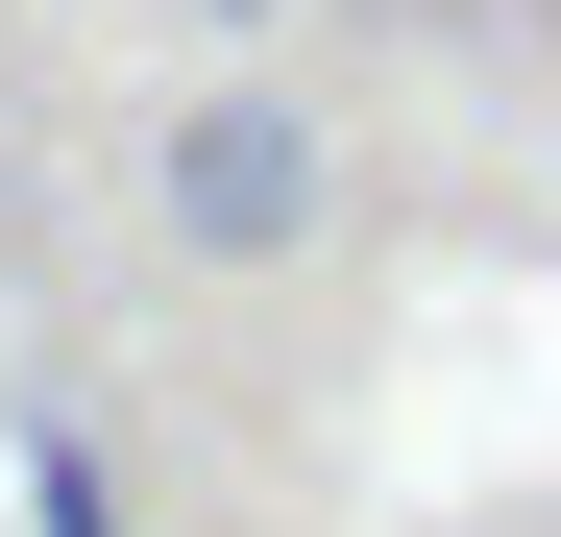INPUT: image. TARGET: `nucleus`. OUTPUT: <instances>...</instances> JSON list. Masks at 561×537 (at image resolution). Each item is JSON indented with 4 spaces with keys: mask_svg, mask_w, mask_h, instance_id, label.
<instances>
[{
    "mask_svg": "<svg viewBox=\"0 0 561 537\" xmlns=\"http://www.w3.org/2000/svg\"><path fill=\"white\" fill-rule=\"evenodd\" d=\"M196 25H220V49H244V25H268V0H196Z\"/></svg>",
    "mask_w": 561,
    "mask_h": 537,
    "instance_id": "nucleus-3",
    "label": "nucleus"
},
{
    "mask_svg": "<svg viewBox=\"0 0 561 537\" xmlns=\"http://www.w3.org/2000/svg\"><path fill=\"white\" fill-rule=\"evenodd\" d=\"M25 537H123V465H99V415H73V391L25 415Z\"/></svg>",
    "mask_w": 561,
    "mask_h": 537,
    "instance_id": "nucleus-2",
    "label": "nucleus"
},
{
    "mask_svg": "<svg viewBox=\"0 0 561 537\" xmlns=\"http://www.w3.org/2000/svg\"><path fill=\"white\" fill-rule=\"evenodd\" d=\"M147 220L196 244V268H294V244L342 220V147L268 99V73H196V99H171V147H147Z\"/></svg>",
    "mask_w": 561,
    "mask_h": 537,
    "instance_id": "nucleus-1",
    "label": "nucleus"
}]
</instances>
